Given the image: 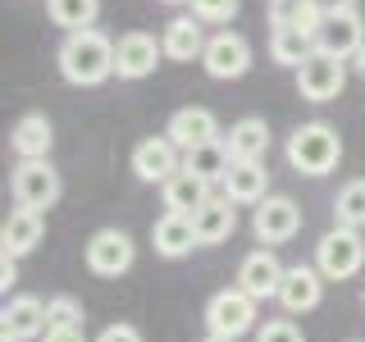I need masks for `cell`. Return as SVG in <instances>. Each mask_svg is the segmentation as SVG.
Instances as JSON below:
<instances>
[{"label":"cell","mask_w":365,"mask_h":342,"mask_svg":"<svg viewBox=\"0 0 365 342\" xmlns=\"http://www.w3.org/2000/svg\"><path fill=\"white\" fill-rule=\"evenodd\" d=\"M9 192H14L19 210H51L60 201V174H55L51 160H19L14 178H9Z\"/></svg>","instance_id":"3"},{"label":"cell","mask_w":365,"mask_h":342,"mask_svg":"<svg viewBox=\"0 0 365 342\" xmlns=\"http://www.w3.org/2000/svg\"><path fill=\"white\" fill-rule=\"evenodd\" d=\"M151 242H155L160 256L178 260V256H187L192 247H201V237H197V224H192V214L165 210V214L155 219V228H151Z\"/></svg>","instance_id":"18"},{"label":"cell","mask_w":365,"mask_h":342,"mask_svg":"<svg viewBox=\"0 0 365 342\" xmlns=\"http://www.w3.org/2000/svg\"><path fill=\"white\" fill-rule=\"evenodd\" d=\"M114 73V41L106 32H68L60 46V78L68 87H96Z\"/></svg>","instance_id":"1"},{"label":"cell","mask_w":365,"mask_h":342,"mask_svg":"<svg viewBox=\"0 0 365 342\" xmlns=\"http://www.w3.org/2000/svg\"><path fill=\"white\" fill-rule=\"evenodd\" d=\"M283 269L279 256H274L269 247L251 251V256L237 265V288H242L247 296H256V301H265V296H279V283H283Z\"/></svg>","instance_id":"14"},{"label":"cell","mask_w":365,"mask_h":342,"mask_svg":"<svg viewBox=\"0 0 365 342\" xmlns=\"http://www.w3.org/2000/svg\"><path fill=\"white\" fill-rule=\"evenodd\" d=\"M201 342H233V338H224V333H205Z\"/></svg>","instance_id":"38"},{"label":"cell","mask_w":365,"mask_h":342,"mask_svg":"<svg viewBox=\"0 0 365 342\" xmlns=\"http://www.w3.org/2000/svg\"><path fill=\"white\" fill-rule=\"evenodd\" d=\"M51 328L41 296H14V301L0 311V342H32Z\"/></svg>","instance_id":"11"},{"label":"cell","mask_w":365,"mask_h":342,"mask_svg":"<svg viewBox=\"0 0 365 342\" xmlns=\"http://www.w3.org/2000/svg\"><path fill=\"white\" fill-rule=\"evenodd\" d=\"M205 73L228 83V78H242L251 68V46L247 37H237V32H215L210 41H205V55H201Z\"/></svg>","instance_id":"12"},{"label":"cell","mask_w":365,"mask_h":342,"mask_svg":"<svg viewBox=\"0 0 365 342\" xmlns=\"http://www.w3.org/2000/svg\"><path fill=\"white\" fill-rule=\"evenodd\" d=\"M351 64H356V73L365 78V46H361V51H356V60H351Z\"/></svg>","instance_id":"37"},{"label":"cell","mask_w":365,"mask_h":342,"mask_svg":"<svg viewBox=\"0 0 365 342\" xmlns=\"http://www.w3.org/2000/svg\"><path fill=\"white\" fill-rule=\"evenodd\" d=\"M365 46V23L356 9H342V14H324L315 23V51L338 55V60H356V51Z\"/></svg>","instance_id":"8"},{"label":"cell","mask_w":365,"mask_h":342,"mask_svg":"<svg viewBox=\"0 0 365 342\" xmlns=\"http://www.w3.org/2000/svg\"><path fill=\"white\" fill-rule=\"evenodd\" d=\"M133 237L123 233V228H101V233H91L87 242V269L101 274V279H119V274L133 269Z\"/></svg>","instance_id":"7"},{"label":"cell","mask_w":365,"mask_h":342,"mask_svg":"<svg viewBox=\"0 0 365 342\" xmlns=\"http://www.w3.org/2000/svg\"><path fill=\"white\" fill-rule=\"evenodd\" d=\"M315 5V14L324 19V14H342V9H356V0H311Z\"/></svg>","instance_id":"35"},{"label":"cell","mask_w":365,"mask_h":342,"mask_svg":"<svg viewBox=\"0 0 365 342\" xmlns=\"http://www.w3.org/2000/svg\"><path fill=\"white\" fill-rule=\"evenodd\" d=\"M46 342H87L83 328H46Z\"/></svg>","instance_id":"36"},{"label":"cell","mask_w":365,"mask_h":342,"mask_svg":"<svg viewBox=\"0 0 365 342\" xmlns=\"http://www.w3.org/2000/svg\"><path fill=\"white\" fill-rule=\"evenodd\" d=\"M361 301H365V292H361Z\"/></svg>","instance_id":"40"},{"label":"cell","mask_w":365,"mask_h":342,"mask_svg":"<svg viewBox=\"0 0 365 342\" xmlns=\"http://www.w3.org/2000/svg\"><path fill=\"white\" fill-rule=\"evenodd\" d=\"M361 265H365V242H361L356 228L334 224L324 237H319L315 269L324 274V279H351V274H361Z\"/></svg>","instance_id":"4"},{"label":"cell","mask_w":365,"mask_h":342,"mask_svg":"<svg viewBox=\"0 0 365 342\" xmlns=\"http://www.w3.org/2000/svg\"><path fill=\"white\" fill-rule=\"evenodd\" d=\"M338 160H342V142L329 123H302V128L288 137V165L306 178L334 174Z\"/></svg>","instance_id":"2"},{"label":"cell","mask_w":365,"mask_h":342,"mask_svg":"<svg viewBox=\"0 0 365 342\" xmlns=\"http://www.w3.org/2000/svg\"><path fill=\"white\" fill-rule=\"evenodd\" d=\"M224 197L233 205H260L269 197V169L265 160H233V169L224 174Z\"/></svg>","instance_id":"15"},{"label":"cell","mask_w":365,"mask_h":342,"mask_svg":"<svg viewBox=\"0 0 365 342\" xmlns=\"http://www.w3.org/2000/svg\"><path fill=\"white\" fill-rule=\"evenodd\" d=\"M165 5H182V0H165Z\"/></svg>","instance_id":"39"},{"label":"cell","mask_w":365,"mask_h":342,"mask_svg":"<svg viewBox=\"0 0 365 342\" xmlns=\"http://www.w3.org/2000/svg\"><path fill=\"white\" fill-rule=\"evenodd\" d=\"M41 233H46V219L37 210H9L5 228H0V251H9V256H28V251L41 247Z\"/></svg>","instance_id":"20"},{"label":"cell","mask_w":365,"mask_h":342,"mask_svg":"<svg viewBox=\"0 0 365 342\" xmlns=\"http://www.w3.org/2000/svg\"><path fill=\"white\" fill-rule=\"evenodd\" d=\"M205 32H201V19H192V14H182L174 19L165 28V37H160V46H165V55L169 60H178V64H187V60H201L205 55Z\"/></svg>","instance_id":"21"},{"label":"cell","mask_w":365,"mask_h":342,"mask_svg":"<svg viewBox=\"0 0 365 342\" xmlns=\"http://www.w3.org/2000/svg\"><path fill=\"white\" fill-rule=\"evenodd\" d=\"M192 224H197L201 247H220V242H228V237H233L237 210H233V201H228V197H210L197 214H192Z\"/></svg>","instance_id":"19"},{"label":"cell","mask_w":365,"mask_h":342,"mask_svg":"<svg viewBox=\"0 0 365 342\" xmlns=\"http://www.w3.org/2000/svg\"><path fill=\"white\" fill-rule=\"evenodd\" d=\"M51 142H55V128L46 114H23L9 133V146L19 151V160H46L51 155Z\"/></svg>","instance_id":"22"},{"label":"cell","mask_w":365,"mask_h":342,"mask_svg":"<svg viewBox=\"0 0 365 342\" xmlns=\"http://www.w3.org/2000/svg\"><path fill=\"white\" fill-rule=\"evenodd\" d=\"M228 155L233 160H265L269 151V123L256 119V114H247V119H237L233 128H228Z\"/></svg>","instance_id":"24"},{"label":"cell","mask_w":365,"mask_h":342,"mask_svg":"<svg viewBox=\"0 0 365 342\" xmlns=\"http://www.w3.org/2000/svg\"><path fill=\"white\" fill-rule=\"evenodd\" d=\"M182 169H187V174H197V178H205V182H224V174L233 169L228 142H224V137H215V142H205V146L182 151Z\"/></svg>","instance_id":"25"},{"label":"cell","mask_w":365,"mask_h":342,"mask_svg":"<svg viewBox=\"0 0 365 342\" xmlns=\"http://www.w3.org/2000/svg\"><path fill=\"white\" fill-rule=\"evenodd\" d=\"M251 228H256L260 242H288V237H297V228H302V210H297L292 197H265L256 205V219H251Z\"/></svg>","instance_id":"13"},{"label":"cell","mask_w":365,"mask_h":342,"mask_svg":"<svg viewBox=\"0 0 365 342\" xmlns=\"http://www.w3.org/2000/svg\"><path fill=\"white\" fill-rule=\"evenodd\" d=\"M46 315H51V328H83V306L73 296H51Z\"/></svg>","instance_id":"30"},{"label":"cell","mask_w":365,"mask_h":342,"mask_svg":"<svg viewBox=\"0 0 365 342\" xmlns=\"http://www.w3.org/2000/svg\"><path fill=\"white\" fill-rule=\"evenodd\" d=\"M269 23L274 28H306V32H315V5L311 0H269Z\"/></svg>","instance_id":"28"},{"label":"cell","mask_w":365,"mask_h":342,"mask_svg":"<svg viewBox=\"0 0 365 342\" xmlns=\"http://www.w3.org/2000/svg\"><path fill=\"white\" fill-rule=\"evenodd\" d=\"M178 169H182V155L169 137H142V142L133 146V174L142 182H160V187H165Z\"/></svg>","instance_id":"10"},{"label":"cell","mask_w":365,"mask_h":342,"mask_svg":"<svg viewBox=\"0 0 365 342\" xmlns=\"http://www.w3.org/2000/svg\"><path fill=\"white\" fill-rule=\"evenodd\" d=\"M342 87H347V60H338V55L315 51L311 60L297 68V91H302L306 100H315V105L334 100Z\"/></svg>","instance_id":"6"},{"label":"cell","mask_w":365,"mask_h":342,"mask_svg":"<svg viewBox=\"0 0 365 342\" xmlns=\"http://www.w3.org/2000/svg\"><path fill=\"white\" fill-rule=\"evenodd\" d=\"M96 342H142V333H137L133 324H110L106 333H101Z\"/></svg>","instance_id":"33"},{"label":"cell","mask_w":365,"mask_h":342,"mask_svg":"<svg viewBox=\"0 0 365 342\" xmlns=\"http://www.w3.org/2000/svg\"><path fill=\"white\" fill-rule=\"evenodd\" d=\"M160 192H165V210H174V214H197L201 205L210 201V182L197 178V174H187V169H178Z\"/></svg>","instance_id":"23"},{"label":"cell","mask_w":365,"mask_h":342,"mask_svg":"<svg viewBox=\"0 0 365 342\" xmlns=\"http://www.w3.org/2000/svg\"><path fill=\"white\" fill-rule=\"evenodd\" d=\"M14 260L19 256H9V251H0V288H14V283H19V265H14Z\"/></svg>","instance_id":"34"},{"label":"cell","mask_w":365,"mask_h":342,"mask_svg":"<svg viewBox=\"0 0 365 342\" xmlns=\"http://www.w3.org/2000/svg\"><path fill=\"white\" fill-rule=\"evenodd\" d=\"M160 60H165V46H160L151 32H123V37L114 41V73L128 78V83L155 73Z\"/></svg>","instance_id":"9"},{"label":"cell","mask_w":365,"mask_h":342,"mask_svg":"<svg viewBox=\"0 0 365 342\" xmlns=\"http://www.w3.org/2000/svg\"><path fill=\"white\" fill-rule=\"evenodd\" d=\"M165 137L178 146V151H192V146H205L220 137V119H215L205 105H187V110H174V119H169Z\"/></svg>","instance_id":"17"},{"label":"cell","mask_w":365,"mask_h":342,"mask_svg":"<svg viewBox=\"0 0 365 342\" xmlns=\"http://www.w3.org/2000/svg\"><path fill=\"white\" fill-rule=\"evenodd\" d=\"M192 5V19L201 23H228L237 14V0H187Z\"/></svg>","instance_id":"31"},{"label":"cell","mask_w":365,"mask_h":342,"mask_svg":"<svg viewBox=\"0 0 365 342\" xmlns=\"http://www.w3.org/2000/svg\"><path fill=\"white\" fill-rule=\"evenodd\" d=\"M269 55H274V64L302 68L315 55V32H306V28H274L269 32Z\"/></svg>","instance_id":"26"},{"label":"cell","mask_w":365,"mask_h":342,"mask_svg":"<svg viewBox=\"0 0 365 342\" xmlns=\"http://www.w3.org/2000/svg\"><path fill=\"white\" fill-rule=\"evenodd\" d=\"M319 296H324V274L311 269V265H292L279 283V306L288 315H302V311H315Z\"/></svg>","instance_id":"16"},{"label":"cell","mask_w":365,"mask_h":342,"mask_svg":"<svg viewBox=\"0 0 365 342\" xmlns=\"http://www.w3.org/2000/svg\"><path fill=\"white\" fill-rule=\"evenodd\" d=\"M46 14H51L55 28L68 32H87L101 14V0H46Z\"/></svg>","instance_id":"27"},{"label":"cell","mask_w":365,"mask_h":342,"mask_svg":"<svg viewBox=\"0 0 365 342\" xmlns=\"http://www.w3.org/2000/svg\"><path fill=\"white\" fill-rule=\"evenodd\" d=\"M256 342H306V338H302V328H297L292 319H269V324L256 333Z\"/></svg>","instance_id":"32"},{"label":"cell","mask_w":365,"mask_h":342,"mask_svg":"<svg viewBox=\"0 0 365 342\" xmlns=\"http://www.w3.org/2000/svg\"><path fill=\"white\" fill-rule=\"evenodd\" d=\"M205 324L210 333H224V338H242L251 324H256V296H247L242 288H224L205 301Z\"/></svg>","instance_id":"5"},{"label":"cell","mask_w":365,"mask_h":342,"mask_svg":"<svg viewBox=\"0 0 365 342\" xmlns=\"http://www.w3.org/2000/svg\"><path fill=\"white\" fill-rule=\"evenodd\" d=\"M334 219H338L342 228H361V224H365V178H351L347 187L338 192Z\"/></svg>","instance_id":"29"}]
</instances>
